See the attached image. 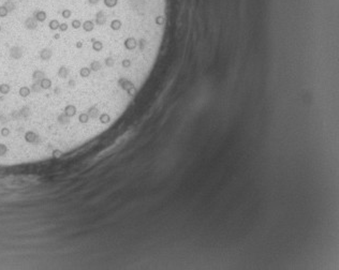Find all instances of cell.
Listing matches in <instances>:
<instances>
[{"instance_id":"obj_1","label":"cell","mask_w":339,"mask_h":270,"mask_svg":"<svg viewBox=\"0 0 339 270\" xmlns=\"http://www.w3.org/2000/svg\"><path fill=\"white\" fill-rule=\"evenodd\" d=\"M38 23H39V22L35 18V16H30L25 19L24 26H25V28L28 30H36L38 28Z\"/></svg>"},{"instance_id":"obj_2","label":"cell","mask_w":339,"mask_h":270,"mask_svg":"<svg viewBox=\"0 0 339 270\" xmlns=\"http://www.w3.org/2000/svg\"><path fill=\"white\" fill-rule=\"evenodd\" d=\"M96 26L97 25H96L95 21H90V19H88V21L84 22L82 28H83V30L84 31H86V32H92V31L95 30ZM97 27H99V26H97Z\"/></svg>"},{"instance_id":"obj_3","label":"cell","mask_w":339,"mask_h":270,"mask_svg":"<svg viewBox=\"0 0 339 270\" xmlns=\"http://www.w3.org/2000/svg\"><path fill=\"white\" fill-rule=\"evenodd\" d=\"M33 16H35V18L37 19L39 23H43V22H45L46 18H47V14H46V12L43 11V10H37V11H35V13H33Z\"/></svg>"},{"instance_id":"obj_4","label":"cell","mask_w":339,"mask_h":270,"mask_svg":"<svg viewBox=\"0 0 339 270\" xmlns=\"http://www.w3.org/2000/svg\"><path fill=\"white\" fill-rule=\"evenodd\" d=\"M59 26H60V23L58 22V19H52L49 23V28L51 30H53V31L59 29Z\"/></svg>"},{"instance_id":"obj_5","label":"cell","mask_w":339,"mask_h":270,"mask_svg":"<svg viewBox=\"0 0 339 270\" xmlns=\"http://www.w3.org/2000/svg\"><path fill=\"white\" fill-rule=\"evenodd\" d=\"M5 7V9L8 10L9 12H12L15 10V8H16V5H15V3L12 1V0H7L5 2V5H3Z\"/></svg>"},{"instance_id":"obj_6","label":"cell","mask_w":339,"mask_h":270,"mask_svg":"<svg viewBox=\"0 0 339 270\" xmlns=\"http://www.w3.org/2000/svg\"><path fill=\"white\" fill-rule=\"evenodd\" d=\"M82 26H83V23H82L80 19H73L71 23V27L73 28V29H80Z\"/></svg>"},{"instance_id":"obj_7","label":"cell","mask_w":339,"mask_h":270,"mask_svg":"<svg viewBox=\"0 0 339 270\" xmlns=\"http://www.w3.org/2000/svg\"><path fill=\"white\" fill-rule=\"evenodd\" d=\"M61 15H63V18H66V19L70 18V17H71V15H72L71 10H69V9H65L63 12H61Z\"/></svg>"},{"instance_id":"obj_8","label":"cell","mask_w":339,"mask_h":270,"mask_svg":"<svg viewBox=\"0 0 339 270\" xmlns=\"http://www.w3.org/2000/svg\"><path fill=\"white\" fill-rule=\"evenodd\" d=\"M9 14V11H8L7 9H5V5H0V17H5Z\"/></svg>"},{"instance_id":"obj_9","label":"cell","mask_w":339,"mask_h":270,"mask_svg":"<svg viewBox=\"0 0 339 270\" xmlns=\"http://www.w3.org/2000/svg\"><path fill=\"white\" fill-rule=\"evenodd\" d=\"M68 28H69V26H68V24H67V23L60 24V26H59V30H60V31H61V32H65V31H67Z\"/></svg>"},{"instance_id":"obj_10","label":"cell","mask_w":339,"mask_h":270,"mask_svg":"<svg viewBox=\"0 0 339 270\" xmlns=\"http://www.w3.org/2000/svg\"><path fill=\"white\" fill-rule=\"evenodd\" d=\"M88 1V3H89V5H97L98 3L100 2V1H101V0H87Z\"/></svg>"},{"instance_id":"obj_11","label":"cell","mask_w":339,"mask_h":270,"mask_svg":"<svg viewBox=\"0 0 339 270\" xmlns=\"http://www.w3.org/2000/svg\"><path fill=\"white\" fill-rule=\"evenodd\" d=\"M1 31H2V27H1V25H0V33H1Z\"/></svg>"}]
</instances>
